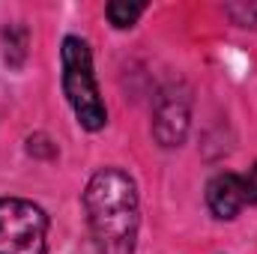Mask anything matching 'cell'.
<instances>
[{"mask_svg": "<svg viewBox=\"0 0 257 254\" xmlns=\"http://www.w3.org/2000/svg\"><path fill=\"white\" fill-rule=\"evenodd\" d=\"M84 206L99 254H132L138 239V191L123 171H99L84 191Z\"/></svg>", "mask_w": 257, "mask_h": 254, "instance_id": "cell-1", "label": "cell"}, {"mask_svg": "<svg viewBox=\"0 0 257 254\" xmlns=\"http://www.w3.org/2000/svg\"><path fill=\"white\" fill-rule=\"evenodd\" d=\"M108 18H111V24L114 27H132L138 18H141V12H144V3H128V0H114V3H108Z\"/></svg>", "mask_w": 257, "mask_h": 254, "instance_id": "cell-6", "label": "cell"}, {"mask_svg": "<svg viewBox=\"0 0 257 254\" xmlns=\"http://www.w3.org/2000/svg\"><path fill=\"white\" fill-rule=\"evenodd\" d=\"M63 90L78 123L84 129L96 132V129H102L108 123V111H105V102L99 96L96 75H93L90 48L78 36L63 39Z\"/></svg>", "mask_w": 257, "mask_h": 254, "instance_id": "cell-2", "label": "cell"}, {"mask_svg": "<svg viewBox=\"0 0 257 254\" xmlns=\"http://www.w3.org/2000/svg\"><path fill=\"white\" fill-rule=\"evenodd\" d=\"M186 123H189L186 102L168 96V99L159 105V114H156V138H159L165 147H174V144L183 141V135H186Z\"/></svg>", "mask_w": 257, "mask_h": 254, "instance_id": "cell-5", "label": "cell"}, {"mask_svg": "<svg viewBox=\"0 0 257 254\" xmlns=\"http://www.w3.org/2000/svg\"><path fill=\"white\" fill-rule=\"evenodd\" d=\"M48 215L42 206L3 197L0 200V254H45Z\"/></svg>", "mask_w": 257, "mask_h": 254, "instance_id": "cell-3", "label": "cell"}, {"mask_svg": "<svg viewBox=\"0 0 257 254\" xmlns=\"http://www.w3.org/2000/svg\"><path fill=\"white\" fill-rule=\"evenodd\" d=\"M206 203L215 218H233L245 206V186L236 174H218L206 186Z\"/></svg>", "mask_w": 257, "mask_h": 254, "instance_id": "cell-4", "label": "cell"}, {"mask_svg": "<svg viewBox=\"0 0 257 254\" xmlns=\"http://www.w3.org/2000/svg\"><path fill=\"white\" fill-rule=\"evenodd\" d=\"M245 186V203H257V165L248 171V177H242Z\"/></svg>", "mask_w": 257, "mask_h": 254, "instance_id": "cell-7", "label": "cell"}]
</instances>
